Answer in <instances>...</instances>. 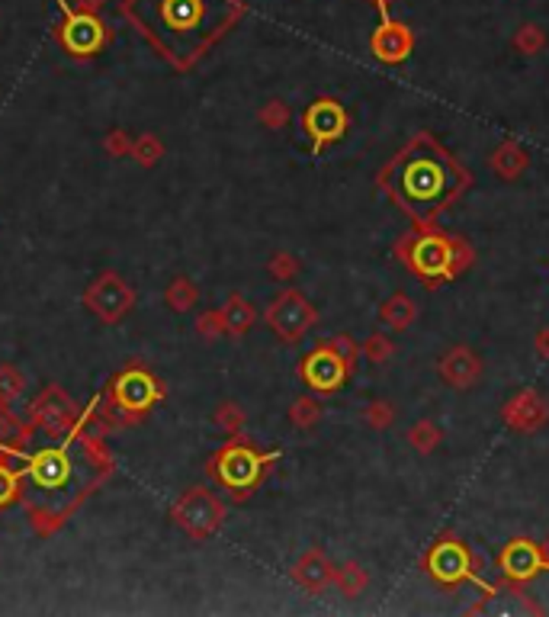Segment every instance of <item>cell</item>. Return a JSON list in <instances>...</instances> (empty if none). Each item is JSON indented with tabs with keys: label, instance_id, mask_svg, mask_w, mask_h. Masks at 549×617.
I'll use <instances>...</instances> for the list:
<instances>
[{
	"label": "cell",
	"instance_id": "cell-24",
	"mask_svg": "<svg viewBox=\"0 0 549 617\" xmlns=\"http://www.w3.org/2000/svg\"><path fill=\"white\" fill-rule=\"evenodd\" d=\"M292 418H296L299 424H312L315 418H318V409H315V402H299L296 409H292Z\"/></svg>",
	"mask_w": 549,
	"mask_h": 617
},
{
	"label": "cell",
	"instance_id": "cell-2",
	"mask_svg": "<svg viewBox=\"0 0 549 617\" xmlns=\"http://www.w3.org/2000/svg\"><path fill=\"white\" fill-rule=\"evenodd\" d=\"M97 479V466L87 460H74L68 450H42L32 456L20 476V492L42 515H58L71 508L84 489Z\"/></svg>",
	"mask_w": 549,
	"mask_h": 617
},
{
	"label": "cell",
	"instance_id": "cell-7",
	"mask_svg": "<svg viewBox=\"0 0 549 617\" xmlns=\"http://www.w3.org/2000/svg\"><path fill=\"white\" fill-rule=\"evenodd\" d=\"M546 418H549V405L534 389H524V393H518L504 405V421L511 424V428H518V431H536L540 424H546Z\"/></svg>",
	"mask_w": 549,
	"mask_h": 617
},
{
	"label": "cell",
	"instance_id": "cell-20",
	"mask_svg": "<svg viewBox=\"0 0 549 617\" xmlns=\"http://www.w3.org/2000/svg\"><path fill=\"white\" fill-rule=\"evenodd\" d=\"M366 357L373 363H386L392 357V341L386 335H373V338L366 341Z\"/></svg>",
	"mask_w": 549,
	"mask_h": 617
},
{
	"label": "cell",
	"instance_id": "cell-1",
	"mask_svg": "<svg viewBox=\"0 0 549 617\" xmlns=\"http://www.w3.org/2000/svg\"><path fill=\"white\" fill-rule=\"evenodd\" d=\"M122 13L168 62L187 68L238 23L244 4L241 0H126Z\"/></svg>",
	"mask_w": 549,
	"mask_h": 617
},
{
	"label": "cell",
	"instance_id": "cell-28",
	"mask_svg": "<svg viewBox=\"0 0 549 617\" xmlns=\"http://www.w3.org/2000/svg\"><path fill=\"white\" fill-rule=\"evenodd\" d=\"M546 556H549V540H546Z\"/></svg>",
	"mask_w": 549,
	"mask_h": 617
},
{
	"label": "cell",
	"instance_id": "cell-15",
	"mask_svg": "<svg viewBox=\"0 0 549 617\" xmlns=\"http://www.w3.org/2000/svg\"><path fill=\"white\" fill-rule=\"evenodd\" d=\"M527 161H530V158H527V152L518 145V142H504V145L492 154V168H495V174L504 180L518 178L520 170L527 168Z\"/></svg>",
	"mask_w": 549,
	"mask_h": 617
},
{
	"label": "cell",
	"instance_id": "cell-16",
	"mask_svg": "<svg viewBox=\"0 0 549 617\" xmlns=\"http://www.w3.org/2000/svg\"><path fill=\"white\" fill-rule=\"evenodd\" d=\"M119 395L126 399V405H132V409H142V405H148L154 395V386L148 383V377H142V373H129V377L119 383Z\"/></svg>",
	"mask_w": 549,
	"mask_h": 617
},
{
	"label": "cell",
	"instance_id": "cell-25",
	"mask_svg": "<svg viewBox=\"0 0 549 617\" xmlns=\"http://www.w3.org/2000/svg\"><path fill=\"white\" fill-rule=\"evenodd\" d=\"M337 351V354L344 357V363H347V367H351V361H353V354H357V351H353V344H351V338H344V335H337V341L335 344H331Z\"/></svg>",
	"mask_w": 549,
	"mask_h": 617
},
{
	"label": "cell",
	"instance_id": "cell-11",
	"mask_svg": "<svg viewBox=\"0 0 549 617\" xmlns=\"http://www.w3.org/2000/svg\"><path fill=\"white\" fill-rule=\"evenodd\" d=\"M479 373H482V363L469 347H453L450 354H443L440 361V377L450 386H457V389H469L479 379Z\"/></svg>",
	"mask_w": 549,
	"mask_h": 617
},
{
	"label": "cell",
	"instance_id": "cell-23",
	"mask_svg": "<svg viewBox=\"0 0 549 617\" xmlns=\"http://www.w3.org/2000/svg\"><path fill=\"white\" fill-rule=\"evenodd\" d=\"M366 421L373 424V428H386V424H392V409L386 402H376V405L366 409Z\"/></svg>",
	"mask_w": 549,
	"mask_h": 617
},
{
	"label": "cell",
	"instance_id": "cell-26",
	"mask_svg": "<svg viewBox=\"0 0 549 617\" xmlns=\"http://www.w3.org/2000/svg\"><path fill=\"white\" fill-rule=\"evenodd\" d=\"M16 492V479L7 470H0V501H7Z\"/></svg>",
	"mask_w": 549,
	"mask_h": 617
},
{
	"label": "cell",
	"instance_id": "cell-29",
	"mask_svg": "<svg viewBox=\"0 0 549 617\" xmlns=\"http://www.w3.org/2000/svg\"><path fill=\"white\" fill-rule=\"evenodd\" d=\"M0 444H4V440H0Z\"/></svg>",
	"mask_w": 549,
	"mask_h": 617
},
{
	"label": "cell",
	"instance_id": "cell-19",
	"mask_svg": "<svg viewBox=\"0 0 549 617\" xmlns=\"http://www.w3.org/2000/svg\"><path fill=\"white\" fill-rule=\"evenodd\" d=\"M408 440H412V448L421 450V454H431V450L437 448V440H440V431H437L434 421H418L408 431Z\"/></svg>",
	"mask_w": 549,
	"mask_h": 617
},
{
	"label": "cell",
	"instance_id": "cell-3",
	"mask_svg": "<svg viewBox=\"0 0 549 617\" xmlns=\"http://www.w3.org/2000/svg\"><path fill=\"white\" fill-rule=\"evenodd\" d=\"M408 264L418 270L421 277H450L453 274V239H437L424 235L412 245Z\"/></svg>",
	"mask_w": 549,
	"mask_h": 617
},
{
	"label": "cell",
	"instance_id": "cell-18",
	"mask_svg": "<svg viewBox=\"0 0 549 617\" xmlns=\"http://www.w3.org/2000/svg\"><path fill=\"white\" fill-rule=\"evenodd\" d=\"M299 578H302L305 586L309 588H321L325 586V582H328L331 578V572H328V563H325V560H321L318 553H309L302 560V563H299V572H296Z\"/></svg>",
	"mask_w": 549,
	"mask_h": 617
},
{
	"label": "cell",
	"instance_id": "cell-12",
	"mask_svg": "<svg viewBox=\"0 0 549 617\" xmlns=\"http://www.w3.org/2000/svg\"><path fill=\"white\" fill-rule=\"evenodd\" d=\"M412 46H414L412 32L405 30L402 23H382L373 32V52L382 62H402V58H408Z\"/></svg>",
	"mask_w": 549,
	"mask_h": 617
},
{
	"label": "cell",
	"instance_id": "cell-27",
	"mask_svg": "<svg viewBox=\"0 0 549 617\" xmlns=\"http://www.w3.org/2000/svg\"><path fill=\"white\" fill-rule=\"evenodd\" d=\"M536 351H540V357L549 361V328H543V332L536 335Z\"/></svg>",
	"mask_w": 549,
	"mask_h": 617
},
{
	"label": "cell",
	"instance_id": "cell-21",
	"mask_svg": "<svg viewBox=\"0 0 549 617\" xmlns=\"http://www.w3.org/2000/svg\"><path fill=\"white\" fill-rule=\"evenodd\" d=\"M518 48H520V52H527V55L540 52V48H543L540 30H536V26H524V30H520V36H518Z\"/></svg>",
	"mask_w": 549,
	"mask_h": 617
},
{
	"label": "cell",
	"instance_id": "cell-4",
	"mask_svg": "<svg viewBox=\"0 0 549 617\" xmlns=\"http://www.w3.org/2000/svg\"><path fill=\"white\" fill-rule=\"evenodd\" d=\"M61 42H65L74 55H91L107 42V26L100 23L97 16L77 10V13H71L68 20H65V26H61Z\"/></svg>",
	"mask_w": 549,
	"mask_h": 617
},
{
	"label": "cell",
	"instance_id": "cell-8",
	"mask_svg": "<svg viewBox=\"0 0 549 617\" xmlns=\"http://www.w3.org/2000/svg\"><path fill=\"white\" fill-rule=\"evenodd\" d=\"M427 566H431V572H434L440 582H447V586H453L459 578H473V560H469V553H466L459 543H453V540L434 547Z\"/></svg>",
	"mask_w": 549,
	"mask_h": 617
},
{
	"label": "cell",
	"instance_id": "cell-17",
	"mask_svg": "<svg viewBox=\"0 0 549 617\" xmlns=\"http://www.w3.org/2000/svg\"><path fill=\"white\" fill-rule=\"evenodd\" d=\"M382 322L389 325V328H396V332H405V328L414 322V302L402 293L392 296V300L382 306Z\"/></svg>",
	"mask_w": 549,
	"mask_h": 617
},
{
	"label": "cell",
	"instance_id": "cell-6",
	"mask_svg": "<svg viewBox=\"0 0 549 617\" xmlns=\"http://www.w3.org/2000/svg\"><path fill=\"white\" fill-rule=\"evenodd\" d=\"M270 322L283 338H299V335L312 325V306L296 293H286L276 300V306L270 308Z\"/></svg>",
	"mask_w": 549,
	"mask_h": 617
},
{
	"label": "cell",
	"instance_id": "cell-10",
	"mask_svg": "<svg viewBox=\"0 0 549 617\" xmlns=\"http://www.w3.org/2000/svg\"><path fill=\"white\" fill-rule=\"evenodd\" d=\"M443 190V170L434 161H414L405 174V196L412 203H431Z\"/></svg>",
	"mask_w": 549,
	"mask_h": 617
},
{
	"label": "cell",
	"instance_id": "cell-22",
	"mask_svg": "<svg viewBox=\"0 0 549 617\" xmlns=\"http://www.w3.org/2000/svg\"><path fill=\"white\" fill-rule=\"evenodd\" d=\"M363 582H366V576L357 569V566H347V569L341 572V588L347 595H357L360 588H363Z\"/></svg>",
	"mask_w": 549,
	"mask_h": 617
},
{
	"label": "cell",
	"instance_id": "cell-13",
	"mask_svg": "<svg viewBox=\"0 0 549 617\" xmlns=\"http://www.w3.org/2000/svg\"><path fill=\"white\" fill-rule=\"evenodd\" d=\"M257 470H260V460L244 448L229 450V454L222 456V466H219L222 479H225L229 486H248V482L257 479Z\"/></svg>",
	"mask_w": 549,
	"mask_h": 617
},
{
	"label": "cell",
	"instance_id": "cell-5",
	"mask_svg": "<svg viewBox=\"0 0 549 617\" xmlns=\"http://www.w3.org/2000/svg\"><path fill=\"white\" fill-rule=\"evenodd\" d=\"M344 377H347V363H344V357L337 354L335 347H321V351H315L305 361V379L318 393H335L337 386L344 383Z\"/></svg>",
	"mask_w": 549,
	"mask_h": 617
},
{
	"label": "cell",
	"instance_id": "cell-14",
	"mask_svg": "<svg viewBox=\"0 0 549 617\" xmlns=\"http://www.w3.org/2000/svg\"><path fill=\"white\" fill-rule=\"evenodd\" d=\"M501 566H504V572H511V576H518V578L534 576V572L540 569V553H536L530 543H524V540H514L511 547L504 550Z\"/></svg>",
	"mask_w": 549,
	"mask_h": 617
},
{
	"label": "cell",
	"instance_id": "cell-9",
	"mask_svg": "<svg viewBox=\"0 0 549 617\" xmlns=\"http://www.w3.org/2000/svg\"><path fill=\"white\" fill-rule=\"evenodd\" d=\"M305 129L312 132V139L318 142H335L344 135V129H347V116H344V109L337 107V103L331 100H318L309 113H305Z\"/></svg>",
	"mask_w": 549,
	"mask_h": 617
}]
</instances>
